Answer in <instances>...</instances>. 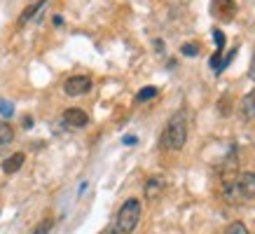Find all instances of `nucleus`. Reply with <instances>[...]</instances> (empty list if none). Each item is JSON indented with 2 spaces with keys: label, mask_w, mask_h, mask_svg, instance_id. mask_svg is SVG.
Masks as SVG:
<instances>
[{
  "label": "nucleus",
  "mask_w": 255,
  "mask_h": 234,
  "mask_svg": "<svg viewBox=\"0 0 255 234\" xmlns=\"http://www.w3.org/2000/svg\"><path fill=\"white\" fill-rule=\"evenodd\" d=\"M187 143V115L185 110H178L166 122V129L162 133V145L171 152H180Z\"/></svg>",
  "instance_id": "f257e3e1"
},
{
  "label": "nucleus",
  "mask_w": 255,
  "mask_h": 234,
  "mask_svg": "<svg viewBox=\"0 0 255 234\" xmlns=\"http://www.w3.org/2000/svg\"><path fill=\"white\" fill-rule=\"evenodd\" d=\"M140 213H143V206H140V199L136 197H129L127 202L120 206L117 211V220H115V230L120 234H131L140 223Z\"/></svg>",
  "instance_id": "f03ea898"
},
{
  "label": "nucleus",
  "mask_w": 255,
  "mask_h": 234,
  "mask_svg": "<svg viewBox=\"0 0 255 234\" xmlns=\"http://www.w3.org/2000/svg\"><path fill=\"white\" fill-rule=\"evenodd\" d=\"M237 2L234 0H211V14L220 19L223 23L232 21L234 16H237Z\"/></svg>",
  "instance_id": "7ed1b4c3"
},
{
  "label": "nucleus",
  "mask_w": 255,
  "mask_h": 234,
  "mask_svg": "<svg viewBox=\"0 0 255 234\" xmlns=\"http://www.w3.org/2000/svg\"><path fill=\"white\" fill-rule=\"evenodd\" d=\"M63 92L66 96H82V94L92 92V78L87 75H73L63 82Z\"/></svg>",
  "instance_id": "20e7f679"
},
{
  "label": "nucleus",
  "mask_w": 255,
  "mask_h": 234,
  "mask_svg": "<svg viewBox=\"0 0 255 234\" xmlns=\"http://www.w3.org/2000/svg\"><path fill=\"white\" fill-rule=\"evenodd\" d=\"M61 119H63V124L68 126V129H85V126L89 124V115H87L85 110H80V108H68L61 115Z\"/></svg>",
  "instance_id": "39448f33"
},
{
  "label": "nucleus",
  "mask_w": 255,
  "mask_h": 234,
  "mask_svg": "<svg viewBox=\"0 0 255 234\" xmlns=\"http://www.w3.org/2000/svg\"><path fill=\"white\" fill-rule=\"evenodd\" d=\"M164 190H166V180H164V176H152V178H147L145 199L147 202H155V199H159V195H162Z\"/></svg>",
  "instance_id": "423d86ee"
},
{
  "label": "nucleus",
  "mask_w": 255,
  "mask_h": 234,
  "mask_svg": "<svg viewBox=\"0 0 255 234\" xmlns=\"http://www.w3.org/2000/svg\"><path fill=\"white\" fill-rule=\"evenodd\" d=\"M239 185V192L244 199H255V173L253 171H244L237 180Z\"/></svg>",
  "instance_id": "0eeeda50"
},
{
  "label": "nucleus",
  "mask_w": 255,
  "mask_h": 234,
  "mask_svg": "<svg viewBox=\"0 0 255 234\" xmlns=\"http://www.w3.org/2000/svg\"><path fill=\"white\" fill-rule=\"evenodd\" d=\"M23 162H26V155H23V152H14V155H9L7 159L2 162V171L7 173V176H12V173H16L21 169Z\"/></svg>",
  "instance_id": "6e6552de"
},
{
  "label": "nucleus",
  "mask_w": 255,
  "mask_h": 234,
  "mask_svg": "<svg viewBox=\"0 0 255 234\" xmlns=\"http://www.w3.org/2000/svg\"><path fill=\"white\" fill-rule=\"evenodd\" d=\"M223 197H225V202H227V204H234V202H239V199H244V197H241V192H239L237 180H225Z\"/></svg>",
  "instance_id": "1a4fd4ad"
},
{
  "label": "nucleus",
  "mask_w": 255,
  "mask_h": 234,
  "mask_svg": "<svg viewBox=\"0 0 255 234\" xmlns=\"http://www.w3.org/2000/svg\"><path fill=\"white\" fill-rule=\"evenodd\" d=\"M241 115H244V119H253L255 117V89L241 99Z\"/></svg>",
  "instance_id": "9d476101"
},
{
  "label": "nucleus",
  "mask_w": 255,
  "mask_h": 234,
  "mask_svg": "<svg viewBox=\"0 0 255 234\" xmlns=\"http://www.w3.org/2000/svg\"><path fill=\"white\" fill-rule=\"evenodd\" d=\"M14 140V129L9 122H0V148H5Z\"/></svg>",
  "instance_id": "9b49d317"
},
{
  "label": "nucleus",
  "mask_w": 255,
  "mask_h": 234,
  "mask_svg": "<svg viewBox=\"0 0 255 234\" xmlns=\"http://www.w3.org/2000/svg\"><path fill=\"white\" fill-rule=\"evenodd\" d=\"M157 92H159V89H157V87H143V89H140L138 94H136V101H150V99H155L157 96Z\"/></svg>",
  "instance_id": "f8f14e48"
},
{
  "label": "nucleus",
  "mask_w": 255,
  "mask_h": 234,
  "mask_svg": "<svg viewBox=\"0 0 255 234\" xmlns=\"http://www.w3.org/2000/svg\"><path fill=\"white\" fill-rule=\"evenodd\" d=\"M223 234H251V230H248L244 223H239V220H237V223H232V225L225 227Z\"/></svg>",
  "instance_id": "ddd939ff"
},
{
  "label": "nucleus",
  "mask_w": 255,
  "mask_h": 234,
  "mask_svg": "<svg viewBox=\"0 0 255 234\" xmlns=\"http://www.w3.org/2000/svg\"><path fill=\"white\" fill-rule=\"evenodd\" d=\"M180 52H183V56H199V42H185V45L180 47Z\"/></svg>",
  "instance_id": "4468645a"
},
{
  "label": "nucleus",
  "mask_w": 255,
  "mask_h": 234,
  "mask_svg": "<svg viewBox=\"0 0 255 234\" xmlns=\"http://www.w3.org/2000/svg\"><path fill=\"white\" fill-rule=\"evenodd\" d=\"M211 68H213V73H216V75H220V73H223V52H216V54L211 56Z\"/></svg>",
  "instance_id": "2eb2a0df"
},
{
  "label": "nucleus",
  "mask_w": 255,
  "mask_h": 234,
  "mask_svg": "<svg viewBox=\"0 0 255 234\" xmlns=\"http://www.w3.org/2000/svg\"><path fill=\"white\" fill-rule=\"evenodd\" d=\"M213 40H216L218 52H223V47H225V33L218 31V28H213Z\"/></svg>",
  "instance_id": "dca6fc26"
},
{
  "label": "nucleus",
  "mask_w": 255,
  "mask_h": 234,
  "mask_svg": "<svg viewBox=\"0 0 255 234\" xmlns=\"http://www.w3.org/2000/svg\"><path fill=\"white\" fill-rule=\"evenodd\" d=\"M52 225H54L52 220H45L42 225H38V230H35V232H33V234H49V230H52Z\"/></svg>",
  "instance_id": "f3484780"
},
{
  "label": "nucleus",
  "mask_w": 255,
  "mask_h": 234,
  "mask_svg": "<svg viewBox=\"0 0 255 234\" xmlns=\"http://www.w3.org/2000/svg\"><path fill=\"white\" fill-rule=\"evenodd\" d=\"M0 113L9 117L12 113H14V108H12V103H0Z\"/></svg>",
  "instance_id": "a211bd4d"
},
{
  "label": "nucleus",
  "mask_w": 255,
  "mask_h": 234,
  "mask_svg": "<svg viewBox=\"0 0 255 234\" xmlns=\"http://www.w3.org/2000/svg\"><path fill=\"white\" fill-rule=\"evenodd\" d=\"M248 78L255 80V49H253V59H251V70H248Z\"/></svg>",
  "instance_id": "6ab92c4d"
},
{
  "label": "nucleus",
  "mask_w": 255,
  "mask_h": 234,
  "mask_svg": "<svg viewBox=\"0 0 255 234\" xmlns=\"http://www.w3.org/2000/svg\"><path fill=\"white\" fill-rule=\"evenodd\" d=\"M124 143H127V145H136V136H124Z\"/></svg>",
  "instance_id": "aec40b11"
},
{
  "label": "nucleus",
  "mask_w": 255,
  "mask_h": 234,
  "mask_svg": "<svg viewBox=\"0 0 255 234\" xmlns=\"http://www.w3.org/2000/svg\"><path fill=\"white\" fill-rule=\"evenodd\" d=\"M23 126H26V129H31V126H33V119H31V117H23Z\"/></svg>",
  "instance_id": "412c9836"
},
{
  "label": "nucleus",
  "mask_w": 255,
  "mask_h": 234,
  "mask_svg": "<svg viewBox=\"0 0 255 234\" xmlns=\"http://www.w3.org/2000/svg\"><path fill=\"white\" fill-rule=\"evenodd\" d=\"M106 234H120V232H117L115 227H113V230H108V232H106Z\"/></svg>",
  "instance_id": "4be33fe9"
}]
</instances>
